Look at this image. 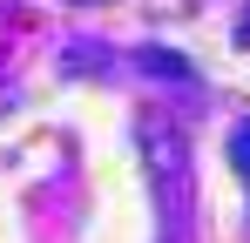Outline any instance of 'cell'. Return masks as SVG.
I'll return each mask as SVG.
<instances>
[{"instance_id":"6da1fadb","label":"cell","mask_w":250,"mask_h":243,"mask_svg":"<svg viewBox=\"0 0 250 243\" xmlns=\"http://www.w3.org/2000/svg\"><path fill=\"white\" fill-rule=\"evenodd\" d=\"M237 162H244V176H250V128L237 135Z\"/></svg>"}]
</instances>
